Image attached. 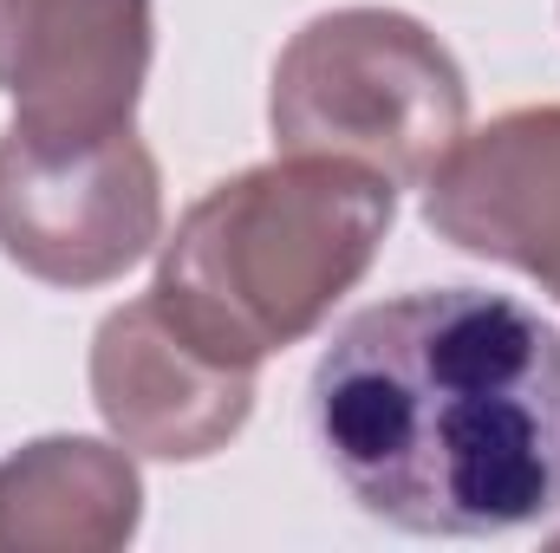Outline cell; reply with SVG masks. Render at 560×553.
I'll list each match as a JSON object with an SVG mask.
<instances>
[{
  "label": "cell",
  "instance_id": "1",
  "mask_svg": "<svg viewBox=\"0 0 560 553\" xmlns=\"http://www.w3.org/2000/svg\"><path fill=\"white\" fill-rule=\"evenodd\" d=\"M306 423L385 528L560 548V326L515 293L418 286L352 313L313 365Z\"/></svg>",
  "mask_w": 560,
  "mask_h": 553
},
{
  "label": "cell",
  "instance_id": "7",
  "mask_svg": "<svg viewBox=\"0 0 560 553\" xmlns=\"http://www.w3.org/2000/svg\"><path fill=\"white\" fill-rule=\"evenodd\" d=\"M150 0H46L7 79V131L59 143L131 131L150 79Z\"/></svg>",
  "mask_w": 560,
  "mask_h": 553
},
{
  "label": "cell",
  "instance_id": "4",
  "mask_svg": "<svg viewBox=\"0 0 560 553\" xmlns=\"http://www.w3.org/2000/svg\"><path fill=\"white\" fill-rule=\"evenodd\" d=\"M163 242V169L138 131L0 138V255L46 286H112Z\"/></svg>",
  "mask_w": 560,
  "mask_h": 553
},
{
  "label": "cell",
  "instance_id": "3",
  "mask_svg": "<svg viewBox=\"0 0 560 553\" xmlns=\"http://www.w3.org/2000/svg\"><path fill=\"white\" fill-rule=\"evenodd\" d=\"M268 125L280 156H332L423 189L469 131V85L450 46L398 7L306 20L275 59Z\"/></svg>",
  "mask_w": 560,
  "mask_h": 553
},
{
  "label": "cell",
  "instance_id": "5",
  "mask_svg": "<svg viewBox=\"0 0 560 553\" xmlns=\"http://www.w3.org/2000/svg\"><path fill=\"white\" fill-rule=\"evenodd\" d=\"M92 404L125 449L202 462L242 436L255 411V372L202 352L156 306V293H138L92 332Z\"/></svg>",
  "mask_w": 560,
  "mask_h": 553
},
{
  "label": "cell",
  "instance_id": "2",
  "mask_svg": "<svg viewBox=\"0 0 560 553\" xmlns=\"http://www.w3.org/2000/svg\"><path fill=\"white\" fill-rule=\"evenodd\" d=\"M398 189L359 163L275 156L215 183L163 242L156 306L215 358L261 372L365 280Z\"/></svg>",
  "mask_w": 560,
  "mask_h": 553
},
{
  "label": "cell",
  "instance_id": "8",
  "mask_svg": "<svg viewBox=\"0 0 560 553\" xmlns=\"http://www.w3.org/2000/svg\"><path fill=\"white\" fill-rule=\"evenodd\" d=\"M138 521L143 482L112 443L39 436L0 462V553H112Z\"/></svg>",
  "mask_w": 560,
  "mask_h": 553
},
{
  "label": "cell",
  "instance_id": "9",
  "mask_svg": "<svg viewBox=\"0 0 560 553\" xmlns=\"http://www.w3.org/2000/svg\"><path fill=\"white\" fill-rule=\"evenodd\" d=\"M39 7H46V0H0V92H7V79H13V66H20V46H26Z\"/></svg>",
  "mask_w": 560,
  "mask_h": 553
},
{
  "label": "cell",
  "instance_id": "6",
  "mask_svg": "<svg viewBox=\"0 0 560 553\" xmlns=\"http://www.w3.org/2000/svg\"><path fill=\"white\" fill-rule=\"evenodd\" d=\"M423 222L476 261L515 268L560 299V105L502 111L423 183Z\"/></svg>",
  "mask_w": 560,
  "mask_h": 553
}]
</instances>
